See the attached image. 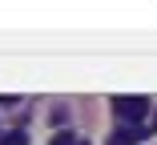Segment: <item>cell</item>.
Here are the masks:
<instances>
[{"mask_svg":"<svg viewBox=\"0 0 157 145\" xmlns=\"http://www.w3.org/2000/svg\"><path fill=\"white\" fill-rule=\"evenodd\" d=\"M113 113H117L129 129H141L145 113H149V101H145V97H113Z\"/></svg>","mask_w":157,"mask_h":145,"instance_id":"6da1fadb","label":"cell"},{"mask_svg":"<svg viewBox=\"0 0 157 145\" xmlns=\"http://www.w3.org/2000/svg\"><path fill=\"white\" fill-rule=\"evenodd\" d=\"M141 133H145V129H121V133H117V137H113L109 145H133V141H137Z\"/></svg>","mask_w":157,"mask_h":145,"instance_id":"7a4b0ae2","label":"cell"},{"mask_svg":"<svg viewBox=\"0 0 157 145\" xmlns=\"http://www.w3.org/2000/svg\"><path fill=\"white\" fill-rule=\"evenodd\" d=\"M0 145H28L24 133H8V137H0Z\"/></svg>","mask_w":157,"mask_h":145,"instance_id":"3957f363","label":"cell"},{"mask_svg":"<svg viewBox=\"0 0 157 145\" xmlns=\"http://www.w3.org/2000/svg\"><path fill=\"white\" fill-rule=\"evenodd\" d=\"M52 145H81V141H73V133H56Z\"/></svg>","mask_w":157,"mask_h":145,"instance_id":"277c9868","label":"cell"}]
</instances>
